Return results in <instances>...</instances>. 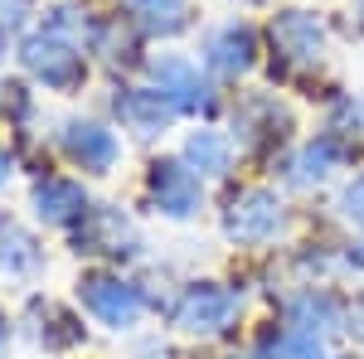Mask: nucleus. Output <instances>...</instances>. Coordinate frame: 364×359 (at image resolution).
Here are the masks:
<instances>
[{"label":"nucleus","instance_id":"obj_1","mask_svg":"<svg viewBox=\"0 0 364 359\" xmlns=\"http://www.w3.org/2000/svg\"><path fill=\"white\" fill-rule=\"evenodd\" d=\"M262 44L272 58V78L282 87H306L331 63V20L311 5H282L262 29Z\"/></svg>","mask_w":364,"mask_h":359},{"label":"nucleus","instance_id":"obj_2","mask_svg":"<svg viewBox=\"0 0 364 359\" xmlns=\"http://www.w3.org/2000/svg\"><path fill=\"white\" fill-rule=\"evenodd\" d=\"M291 204L272 185H238L219 204V238L228 248H277L291 238Z\"/></svg>","mask_w":364,"mask_h":359},{"label":"nucleus","instance_id":"obj_3","mask_svg":"<svg viewBox=\"0 0 364 359\" xmlns=\"http://www.w3.org/2000/svg\"><path fill=\"white\" fill-rule=\"evenodd\" d=\"M166 321L185 340H204V345L228 340L243 321V291L233 282H219V277H190L166 301Z\"/></svg>","mask_w":364,"mask_h":359},{"label":"nucleus","instance_id":"obj_4","mask_svg":"<svg viewBox=\"0 0 364 359\" xmlns=\"http://www.w3.org/2000/svg\"><path fill=\"white\" fill-rule=\"evenodd\" d=\"M73 301H78V311H83L92 326H102V331H112V335H136L141 321L151 316L146 286H141L136 277H127L122 267H107V262L78 272Z\"/></svg>","mask_w":364,"mask_h":359},{"label":"nucleus","instance_id":"obj_5","mask_svg":"<svg viewBox=\"0 0 364 359\" xmlns=\"http://www.w3.org/2000/svg\"><path fill=\"white\" fill-rule=\"evenodd\" d=\"M68 252L73 257H92V262H107V267H127L146 257V233L132 219L127 204L112 199H92L83 209V219L68 228Z\"/></svg>","mask_w":364,"mask_h":359},{"label":"nucleus","instance_id":"obj_6","mask_svg":"<svg viewBox=\"0 0 364 359\" xmlns=\"http://www.w3.org/2000/svg\"><path fill=\"white\" fill-rule=\"evenodd\" d=\"M228 132H233V141H238L243 156L272 161V156H287V151H291L296 112H291V102H287L282 92L252 87V92H243V97L228 107Z\"/></svg>","mask_w":364,"mask_h":359},{"label":"nucleus","instance_id":"obj_7","mask_svg":"<svg viewBox=\"0 0 364 359\" xmlns=\"http://www.w3.org/2000/svg\"><path fill=\"white\" fill-rule=\"evenodd\" d=\"M20 68H25V78L34 87H44V92H54V97H78L92 78V54H87V44H73V39H63L54 29H29L25 39H20Z\"/></svg>","mask_w":364,"mask_h":359},{"label":"nucleus","instance_id":"obj_8","mask_svg":"<svg viewBox=\"0 0 364 359\" xmlns=\"http://www.w3.org/2000/svg\"><path fill=\"white\" fill-rule=\"evenodd\" d=\"M141 204L161 223H199L209 209V194L180 156H151L141 175Z\"/></svg>","mask_w":364,"mask_h":359},{"label":"nucleus","instance_id":"obj_9","mask_svg":"<svg viewBox=\"0 0 364 359\" xmlns=\"http://www.w3.org/2000/svg\"><path fill=\"white\" fill-rule=\"evenodd\" d=\"M146 78L166 92L180 117H195V122H209L224 112V97H219V78L190 54H151L146 58Z\"/></svg>","mask_w":364,"mask_h":359},{"label":"nucleus","instance_id":"obj_10","mask_svg":"<svg viewBox=\"0 0 364 359\" xmlns=\"http://www.w3.org/2000/svg\"><path fill=\"white\" fill-rule=\"evenodd\" d=\"M199 63L219 78V83H243L262 63V29L248 15H219L214 25L199 34Z\"/></svg>","mask_w":364,"mask_h":359},{"label":"nucleus","instance_id":"obj_11","mask_svg":"<svg viewBox=\"0 0 364 359\" xmlns=\"http://www.w3.org/2000/svg\"><path fill=\"white\" fill-rule=\"evenodd\" d=\"M54 146L73 170H83V180H107V175H117L122 151H127L117 122H107V117H78V112L58 122Z\"/></svg>","mask_w":364,"mask_h":359},{"label":"nucleus","instance_id":"obj_12","mask_svg":"<svg viewBox=\"0 0 364 359\" xmlns=\"http://www.w3.org/2000/svg\"><path fill=\"white\" fill-rule=\"evenodd\" d=\"M107 112H112L117 132H127L132 141H146V146H151V141H166L170 132H175V122H180L175 102H170L151 78H146V83H132V78L112 83Z\"/></svg>","mask_w":364,"mask_h":359},{"label":"nucleus","instance_id":"obj_13","mask_svg":"<svg viewBox=\"0 0 364 359\" xmlns=\"http://www.w3.org/2000/svg\"><path fill=\"white\" fill-rule=\"evenodd\" d=\"M345 166H350V151L331 132H316V136L296 141L282 156V185L296 190V194H316V190H326Z\"/></svg>","mask_w":364,"mask_h":359},{"label":"nucleus","instance_id":"obj_14","mask_svg":"<svg viewBox=\"0 0 364 359\" xmlns=\"http://www.w3.org/2000/svg\"><path fill=\"white\" fill-rule=\"evenodd\" d=\"M87 204H92L87 180H78V175H54V170H34V180H29V214H34V223L68 233L73 223L83 219Z\"/></svg>","mask_w":364,"mask_h":359},{"label":"nucleus","instance_id":"obj_15","mask_svg":"<svg viewBox=\"0 0 364 359\" xmlns=\"http://www.w3.org/2000/svg\"><path fill=\"white\" fill-rule=\"evenodd\" d=\"M277 316L287 326H301L311 335L336 340L345 331V301L331 291V282H296L291 291L277 296Z\"/></svg>","mask_w":364,"mask_h":359},{"label":"nucleus","instance_id":"obj_16","mask_svg":"<svg viewBox=\"0 0 364 359\" xmlns=\"http://www.w3.org/2000/svg\"><path fill=\"white\" fill-rule=\"evenodd\" d=\"M25 331L44 355H73L87 345L83 311L54 301V296H29L25 301Z\"/></svg>","mask_w":364,"mask_h":359},{"label":"nucleus","instance_id":"obj_17","mask_svg":"<svg viewBox=\"0 0 364 359\" xmlns=\"http://www.w3.org/2000/svg\"><path fill=\"white\" fill-rule=\"evenodd\" d=\"M146 44H151V39H146L122 10H117V15H97V25H92V34H87V54H92V63H97L102 73H112V78L117 73L127 78V73L146 68V54H141Z\"/></svg>","mask_w":364,"mask_h":359},{"label":"nucleus","instance_id":"obj_18","mask_svg":"<svg viewBox=\"0 0 364 359\" xmlns=\"http://www.w3.org/2000/svg\"><path fill=\"white\" fill-rule=\"evenodd\" d=\"M180 161L195 170L204 185H224L238 166V141H233V132L199 122L195 132H185V141H180Z\"/></svg>","mask_w":364,"mask_h":359},{"label":"nucleus","instance_id":"obj_19","mask_svg":"<svg viewBox=\"0 0 364 359\" xmlns=\"http://www.w3.org/2000/svg\"><path fill=\"white\" fill-rule=\"evenodd\" d=\"M44 272H49L44 238H39L25 219H15V214L0 209V277H10V282H34V277H44Z\"/></svg>","mask_w":364,"mask_h":359},{"label":"nucleus","instance_id":"obj_20","mask_svg":"<svg viewBox=\"0 0 364 359\" xmlns=\"http://www.w3.org/2000/svg\"><path fill=\"white\" fill-rule=\"evenodd\" d=\"M122 15L151 39V44H170L185 39L195 29V0H122Z\"/></svg>","mask_w":364,"mask_h":359},{"label":"nucleus","instance_id":"obj_21","mask_svg":"<svg viewBox=\"0 0 364 359\" xmlns=\"http://www.w3.org/2000/svg\"><path fill=\"white\" fill-rule=\"evenodd\" d=\"M252 350L262 359H340L326 335H311L301 326H287V321L282 326H262L257 340H252Z\"/></svg>","mask_w":364,"mask_h":359},{"label":"nucleus","instance_id":"obj_22","mask_svg":"<svg viewBox=\"0 0 364 359\" xmlns=\"http://www.w3.org/2000/svg\"><path fill=\"white\" fill-rule=\"evenodd\" d=\"M326 132L355 156V151H364V87L355 92V87H340V92H331L326 97Z\"/></svg>","mask_w":364,"mask_h":359},{"label":"nucleus","instance_id":"obj_23","mask_svg":"<svg viewBox=\"0 0 364 359\" xmlns=\"http://www.w3.org/2000/svg\"><path fill=\"white\" fill-rule=\"evenodd\" d=\"M39 25L54 29V34H63V39H73V44H87L97 15L87 10L83 0H54V5H44V20H39Z\"/></svg>","mask_w":364,"mask_h":359},{"label":"nucleus","instance_id":"obj_24","mask_svg":"<svg viewBox=\"0 0 364 359\" xmlns=\"http://www.w3.org/2000/svg\"><path fill=\"white\" fill-rule=\"evenodd\" d=\"M34 107H39V97H34V83L29 78L0 83V122L5 127H29L34 122Z\"/></svg>","mask_w":364,"mask_h":359},{"label":"nucleus","instance_id":"obj_25","mask_svg":"<svg viewBox=\"0 0 364 359\" xmlns=\"http://www.w3.org/2000/svg\"><path fill=\"white\" fill-rule=\"evenodd\" d=\"M336 214H340V223H350L355 233H364V170L350 175L336 190Z\"/></svg>","mask_w":364,"mask_h":359},{"label":"nucleus","instance_id":"obj_26","mask_svg":"<svg viewBox=\"0 0 364 359\" xmlns=\"http://www.w3.org/2000/svg\"><path fill=\"white\" fill-rule=\"evenodd\" d=\"M29 15H34V0H0V25L10 29H25L29 25Z\"/></svg>","mask_w":364,"mask_h":359},{"label":"nucleus","instance_id":"obj_27","mask_svg":"<svg viewBox=\"0 0 364 359\" xmlns=\"http://www.w3.org/2000/svg\"><path fill=\"white\" fill-rule=\"evenodd\" d=\"M345 335H350L355 345H364V291H355V296L345 301Z\"/></svg>","mask_w":364,"mask_h":359},{"label":"nucleus","instance_id":"obj_28","mask_svg":"<svg viewBox=\"0 0 364 359\" xmlns=\"http://www.w3.org/2000/svg\"><path fill=\"white\" fill-rule=\"evenodd\" d=\"M132 359H170V345L161 335H141L136 345H132Z\"/></svg>","mask_w":364,"mask_h":359},{"label":"nucleus","instance_id":"obj_29","mask_svg":"<svg viewBox=\"0 0 364 359\" xmlns=\"http://www.w3.org/2000/svg\"><path fill=\"white\" fill-rule=\"evenodd\" d=\"M15 170H20V151H15V146H5V141H0V190H5V185H10V180H15Z\"/></svg>","mask_w":364,"mask_h":359},{"label":"nucleus","instance_id":"obj_30","mask_svg":"<svg viewBox=\"0 0 364 359\" xmlns=\"http://www.w3.org/2000/svg\"><path fill=\"white\" fill-rule=\"evenodd\" d=\"M10 335H15V321H10V316H5V311H0V350H5V345H10Z\"/></svg>","mask_w":364,"mask_h":359},{"label":"nucleus","instance_id":"obj_31","mask_svg":"<svg viewBox=\"0 0 364 359\" xmlns=\"http://www.w3.org/2000/svg\"><path fill=\"white\" fill-rule=\"evenodd\" d=\"M5 58H10V29L0 25V68H5Z\"/></svg>","mask_w":364,"mask_h":359},{"label":"nucleus","instance_id":"obj_32","mask_svg":"<svg viewBox=\"0 0 364 359\" xmlns=\"http://www.w3.org/2000/svg\"><path fill=\"white\" fill-rule=\"evenodd\" d=\"M233 5H243V10H262V5H272V0H233Z\"/></svg>","mask_w":364,"mask_h":359},{"label":"nucleus","instance_id":"obj_33","mask_svg":"<svg viewBox=\"0 0 364 359\" xmlns=\"http://www.w3.org/2000/svg\"><path fill=\"white\" fill-rule=\"evenodd\" d=\"M224 359H262L257 350H248V355H224Z\"/></svg>","mask_w":364,"mask_h":359}]
</instances>
